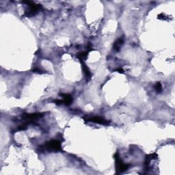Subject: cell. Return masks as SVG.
I'll use <instances>...</instances> for the list:
<instances>
[{
	"label": "cell",
	"instance_id": "obj_1",
	"mask_svg": "<svg viewBox=\"0 0 175 175\" xmlns=\"http://www.w3.org/2000/svg\"><path fill=\"white\" fill-rule=\"evenodd\" d=\"M43 149L50 152L60 151L62 149L61 142L57 140H51L49 142H46L43 146Z\"/></svg>",
	"mask_w": 175,
	"mask_h": 175
},
{
	"label": "cell",
	"instance_id": "obj_2",
	"mask_svg": "<svg viewBox=\"0 0 175 175\" xmlns=\"http://www.w3.org/2000/svg\"><path fill=\"white\" fill-rule=\"evenodd\" d=\"M115 162H116V174H121L123 172H125L126 170L129 169L130 167L129 164H126L122 161L121 158L120 157L119 154L117 153L115 154Z\"/></svg>",
	"mask_w": 175,
	"mask_h": 175
},
{
	"label": "cell",
	"instance_id": "obj_3",
	"mask_svg": "<svg viewBox=\"0 0 175 175\" xmlns=\"http://www.w3.org/2000/svg\"><path fill=\"white\" fill-rule=\"evenodd\" d=\"M25 3L27 4V6H28L27 10L25 11V15L27 17H32V16L35 15L36 14H37L39 12V10L41 8V6L40 5L36 4L32 1H26Z\"/></svg>",
	"mask_w": 175,
	"mask_h": 175
},
{
	"label": "cell",
	"instance_id": "obj_4",
	"mask_svg": "<svg viewBox=\"0 0 175 175\" xmlns=\"http://www.w3.org/2000/svg\"><path fill=\"white\" fill-rule=\"evenodd\" d=\"M43 116L42 114H40V113H34V114H24L21 116V118L24 120L25 123L27 124L32 123L33 122L36 121V120L41 118Z\"/></svg>",
	"mask_w": 175,
	"mask_h": 175
},
{
	"label": "cell",
	"instance_id": "obj_5",
	"mask_svg": "<svg viewBox=\"0 0 175 175\" xmlns=\"http://www.w3.org/2000/svg\"><path fill=\"white\" fill-rule=\"evenodd\" d=\"M60 96L62 97L61 100H56V102L57 105L64 104L65 105H69L73 102V97L70 94H60Z\"/></svg>",
	"mask_w": 175,
	"mask_h": 175
},
{
	"label": "cell",
	"instance_id": "obj_6",
	"mask_svg": "<svg viewBox=\"0 0 175 175\" xmlns=\"http://www.w3.org/2000/svg\"><path fill=\"white\" fill-rule=\"evenodd\" d=\"M86 121L88 122H92V123L101 124V125H109L110 123L109 121H106L105 118H102V117H100V116H93V117H90V118H88L86 119Z\"/></svg>",
	"mask_w": 175,
	"mask_h": 175
},
{
	"label": "cell",
	"instance_id": "obj_7",
	"mask_svg": "<svg viewBox=\"0 0 175 175\" xmlns=\"http://www.w3.org/2000/svg\"><path fill=\"white\" fill-rule=\"evenodd\" d=\"M124 43V38H119L116 42L114 43V49L116 51H119L122 46Z\"/></svg>",
	"mask_w": 175,
	"mask_h": 175
},
{
	"label": "cell",
	"instance_id": "obj_8",
	"mask_svg": "<svg viewBox=\"0 0 175 175\" xmlns=\"http://www.w3.org/2000/svg\"><path fill=\"white\" fill-rule=\"evenodd\" d=\"M81 62H82V68H83V71H84L85 76H86L87 80H90V79L91 78L90 71L89 68H88V66H86V64H84V62H83V61H81Z\"/></svg>",
	"mask_w": 175,
	"mask_h": 175
},
{
	"label": "cell",
	"instance_id": "obj_9",
	"mask_svg": "<svg viewBox=\"0 0 175 175\" xmlns=\"http://www.w3.org/2000/svg\"><path fill=\"white\" fill-rule=\"evenodd\" d=\"M89 51H90L88 50V51H86L80 52L77 55V57L80 60V61H83L84 60L86 59V57L88 56V54Z\"/></svg>",
	"mask_w": 175,
	"mask_h": 175
},
{
	"label": "cell",
	"instance_id": "obj_10",
	"mask_svg": "<svg viewBox=\"0 0 175 175\" xmlns=\"http://www.w3.org/2000/svg\"><path fill=\"white\" fill-rule=\"evenodd\" d=\"M155 89L157 91V93H161L162 91V84L160 82H157L155 86Z\"/></svg>",
	"mask_w": 175,
	"mask_h": 175
},
{
	"label": "cell",
	"instance_id": "obj_11",
	"mask_svg": "<svg viewBox=\"0 0 175 175\" xmlns=\"http://www.w3.org/2000/svg\"><path fill=\"white\" fill-rule=\"evenodd\" d=\"M33 72L34 73H39V74H42V73H44V71L40 70V68H34L33 70Z\"/></svg>",
	"mask_w": 175,
	"mask_h": 175
},
{
	"label": "cell",
	"instance_id": "obj_12",
	"mask_svg": "<svg viewBox=\"0 0 175 175\" xmlns=\"http://www.w3.org/2000/svg\"><path fill=\"white\" fill-rule=\"evenodd\" d=\"M115 71H118V73H124V71H123L122 68H117V69H116V70H115Z\"/></svg>",
	"mask_w": 175,
	"mask_h": 175
}]
</instances>
